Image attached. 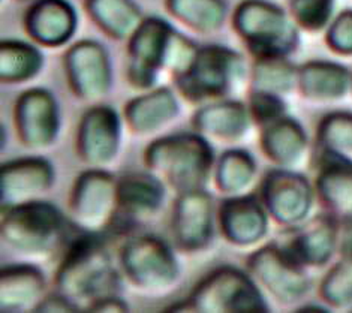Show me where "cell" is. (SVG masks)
Segmentation results:
<instances>
[{
	"label": "cell",
	"instance_id": "cell-7",
	"mask_svg": "<svg viewBox=\"0 0 352 313\" xmlns=\"http://www.w3.org/2000/svg\"><path fill=\"white\" fill-rule=\"evenodd\" d=\"M120 270L131 286L142 294L171 291L180 279V266L168 243L155 235L126 240L119 253Z\"/></svg>",
	"mask_w": 352,
	"mask_h": 313
},
{
	"label": "cell",
	"instance_id": "cell-5",
	"mask_svg": "<svg viewBox=\"0 0 352 313\" xmlns=\"http://www.w3.org/2000/svg\"><path fill=\"white\" fill-rule=\"evenodd\" d=\"M246 63L236 50L219 44L199 45L188 69L174 77L179 96L189 104L204 105L228 98L245 77Z\"/></svg>",
	"mask_w": 352,
	"mask_h": 313
},
{
	"label": "cell",
	"instance_id": "cell-35",
	"mask_svg": "<svg viewBox=\"0 0 352 313\" xmlns=\"http://www.w3.org/2000/svg\"><path fill=\"white\" fill-rule=\"evenodd\" d=\"M246 104L250 118H252V122L259 129L288 116V105L285 102V98L276 95V93L249 89Z\"/></svg>",
	"mask_w": 352,
	"mask_h": 313
},
{
	"label": "cell",
	"instance_id": "cell-26",
	"mask_svg": "<svg viewBox=\"0 0 352 313\" xmlns=\"http://www.w3.org/2000/svg\"><path fill=\"white\" fill-rule=\"evenodd\" d=\"M263 155L278 168H296L309 151V137L303 126L289 116L259 129Z\"/></svg>",
	"mask_w": 352,
	"mask_h": 313
},
{
	"label": "cell",
	"instance_id": "cell-18",
	"mask_svg": "<svg viewBox=\"0 0 352 313\" xmlns=\"http://www.w3.org/2000/svg\"><path fill=\"white\" fill-rule=\"evenodd\" d=\"M267 210L259 197L255 195H234L226 197L217 208L223 239L236 248H252L264 240L268 231Z\"/></svg>",
	"mask_w": 352,
	"mask_h": 313
},
{
	"label": "cell",
	"instance_id": "cell-34",
	"mask_svg": "<svg viewBox=\"0 0 352 313\" xmlns=\"http://www.w3.org/2000/svg\"><path fill=\"white\" fill-rule=\"evenodd\" d=\"M336 0H289V14L300 30L325 32L334 19Z\"/></svg>",
	"mask_w": 352,
	"mask_h": 313
},
{
	"label": "cell",
	"instance_id": "cell-12",
	"mask_svg": "<svg viewBox=\"0 0 352 313\" xmlns=\"http://www.w3.org/2000/svg\"><path fill=\"white\" fill-rule=\"evenodd\" d=\"M63 69L71 91L85 102H100L113 87L111 57L99 41L72 44L63 54Z\"/></svg>",
	"mask_w": 352,
	"mask_h": 313
},
{
	"label": "cell",
	"instance_id": "cell-17",
	"mask_svg": "<svg viewBox=\"0 0 352 313\" xmlns=\"http://www.w3.org/2000/svg\"><path fill=\"white\" fill-rule=\"evenodd\" d=\"M56 180L50 160L39 156L14 159L0 170V201L2 208L43 199Z\"/></svg>",
	"mask_w": 352,
	"mask_h": 313
},
{
	"label": "cell",
	"instance_id": "cell-21",
	"mask_svg": "<svg viewBox=\"0 0 352 313\" xmlns=\"http://www.w3.org/2000/svg\"><path fill=\"white\" fill-rule=\"evenodd\" d=\"M180 114L177 90L171 87H153L141 91L124 104L123 120L137 137H152L175 120Z\"/></svg>",
	"mask_w": 352,
	"mask_h": 313
},
{
	"label": "cell",
	"instance_id": "cell-9",
	"mask_svg": "<svg viewBox=\"0 0 352 313\" xmlns=\"http://www.w3.org/2000/svg\"><path fill=\"white\" fill-rule=\"evenodd\" d=\"M246 266L259 288L282 306L298 304L312 290L307 268L300 266L280 243H268L258 248L249 255Z\"/></svg>",
	"mask_w": 352,
	"mask_h": 313
},
{
	"label": "cell",
	"instance_id": "cell-16",
	"mask_svg": "<svg viewBox=\"0 0 352 313\" xmlns=\"http://www.w3.org/2000/svg\"><path fill=\"white\" fill-rule=\"evenodd\" d=\"M339 246V219L324 211L309 217L305 224L291 228L282 248L305 268H321L330 264Z\"/></svg>",
	"mask_w": 352,
	"mask_h": 313
},
{
	"label": "cell",
	"instance_id": "cell-28",
	"mask_svg": "<svg viewBox=\"0 0 352 313\" xmlns=\"http://www.w3.org/2000/svg\"><path fill=\"white\" fill-rule=\"evenodd\" d=\"M45 65L44 53L35 42L3 39L0 42V80L23 84L36 78Z\"/></svg>",
	"mask_w": 352,
	"mask_h": 313
},
{
	"label": "cell",
	"instance_id": "cell-25",
	"mask_svg": "<svg viewBox=\"0 0 352 313\" xmlns=\"http://www.w3.org/2000/svg\"><path fill=\"white\" fill-rule=\"evenodd\" d=\"M47 295V281L36 266L16 264L0 272V310L35 312Z\"/></svg>",
	"mask_w": 352,
	"mask_h": 313
},
{
	"label": "cell",
	"instance_id": "cell-27",
	"mask_svg": "<svg viewBox=\"0 0 352 313\" xmlns=\"http://www.w3.org/2000/svg\"><path fill=\"white\" fill-rule=\"evenodd\" d=\"M85 10L95 26L114 41H128L146 19L135 0H85Z\"/></svg>",
	"mask_w": 352,
	"mask_h": 313
},
{
	"label": "cell",
	"instance_id": "cell-33",
	"mask_svg": "<svg viewBox=\"0 0 352 313\" xmlns=\"http://www.w3.org/2000/svg\"><path fill=\"white\" fill-rule=\"evenodd\" d=\"M320 297L329 309H352V258L340 257L320 285Z\"/></svg>",
	"mask_w": 352,
	"mask_h": 313
},
{
	"label": "cell",
	"instance_id": "cell-3",
	"mask_svg": "<svg viewBox=\"0 0 352 313\" xmlns=\"http://www.w3.org/2000/svg\"><path fill=\"white\" fill-rule=\"evenodd\" d=\"M71 221L52 202L36 199L2 208V240L19 255L47 259L68 244Z\"/></svg>",
	"mask_w": 352,
	"mask_h": 313
},
{
	"label": "cell",
	"instance_id": "cell-10",
	"mask_svg": "<svg viewBox=\"0 0 352 313\" xmlns=\"http://www.w3.org/2000/svg\"><path fill=\"white\" fill-rule=\"evenodd\" d=\"M175 32L177 29L161 17H146L126 41V80L132 89L147 91L156 87L159 74L166 67Z\"/></svg>",
	"mask_w": 352,
	"mask_h": 313
},
{
	"label": "cell",
	"instance_id": "cell-23",
	"mask_svg": "<svg viewBox=\"0 0 352 313\" xmlns=\"http://www.w3.org/2000/svg\"><path fill=\"white\" fill-rule=\"evenodd\" d=\"M252 123L248 104L230 98L199 105L192 116V128L210 142H237Z\"/></svg>",
	"mask_w": 352,
	"mask_h": 313
},
{
	"label": "cell",
	"instance_id": "cell-2",
	"mask_svg": "<svg viewBox=\"0 0 352 313\" xmlns=\"http://www.w3.org/2000/svg\"><path fill=\"white\" fill-rule=\"evenodd\" d=\"M144 165L177 195L206 189L214 171L212 142L198 132H180L155 140L144 151Z\"/></svg>",
	"mask_w": 352,
	"mask_h": 313
},
{
	"label": "cell",
	"instance_id": "cell-32",
	"mask_svg": "<svg viewBox=\"0 0 352 313\" xmlns=\"http://www.w3.org/2000/svg\"><path fill=\"white\" fill-rule=\"evenodd\" d=\"M316 146L352 164V113L334 111L324 116L316 129Z\"/></svg>",
	"mask_w": 352,
	"mask_h": 313
},
{
	"label": "cell",
	"instance_id": "cell-36",
	"mask_svg": "<svg viewBox=\"0 0 352 313\" xmlns=\"http://www.w3.org/2000/svg\"><path fill=\"white\" fill-rule=\"evenodd\" d=\"M325 44L334 54L352 56V10H345L334 15L325 29Z\"/></svg>",
	"mask_w": 352,
	"mask_h": 313
},
{
	"label": "cell",
	"instance_id": "cell-37",
	"mask_svg": "<svg viewBox=\"0 0 352 313\" xmlns=\"http://www.w3.org/2000/svg\"><path fill=\"white\" fill-rule=\"evenodd\" d=\"M35 312H80L75 304L62 295L58 291L53 294H47L38 304Z\"/></svg>",
	"mask_w": 352,
	"mask_h": 313
},
{
	"label": "cell",
	"instance_id": "cell-22",
	"mask_svg": "<svg viewBox=\"0 0 352 313\" xmlns=\"http://www.w3.org/2000/svg\"><path fill=\"white\" fill-rule=\"evenodd\" d=\"M316 199L327 213L339 221L352 219V164L329 151L316 150L315 155Z\"/></svg>",
	"mask_w": 352,
	"mask_h": 313
},
{
	"label": "cell",
	"instance_id": "cell-19",
	"mask_svg": "<svg viewBox=\"0 0 352 313\" xmlns=\"http://www.w3.org/2000/svg\"><path fill=\"white\" fill-rule=\"evenodd\" d=\"M166 189L165 183L148 170L119 177V210L114 226L129 228L156 216L165 202Z\"/></svg>",
	"mask_w": 352,
	"mask_h": 313
},
{
	"label": "cell",
	"instance_id": "cell-4",
	"mask_svg": "<svg viewBox=\"0 0 352 313\" xmlns=\"http://www.w3.org/2000/svg\"><path fill=\"white\" fill-rule=\"evenodd\" d=\"M231 21L252 58L289 57L300 45V28L289 11L268 0H241Z\"/></svg>",
	"mask_w": 352,
	"mask_h": 313
},
{
	"label": "cell",
	"instance_id": "cell-30",
	"mask_svg": "<svg viewBox=\"0 0 352 313\" xmlns=\"http://www.w3.org/2000/svg\"><path fill=\"white\" fill-rule=\"evenodd\" d=\"M258 166L254 156L246 150L230 149L216 160L214 183L223 195H243L256 179Z\"/></svg>",
	"mask_w": 352,
	"mask_h": 313
},
{
	"label": "cell",
	"instance_id": "cell-6",
	"mask_svg": "<svg viewBox=\"0 0 352 313\" xmlns=\"http://www.w3.org/2000/svg\"><path fill=\"white\" fill-rule=\"evenodd\" d=\"M171 310L204 313L268 312L264 292L249 272L236 267H219L201 281L189 297Z\"/></svg>",
	"mask_w": 352,
	"mask_h": 313
},
{
	"label": "cell",
	"instance_id": "cell-13",
	"mask_svg": "<svg viewBox=\"0 0 352 313\" xmlns=\"http://www.w3.org/2000/svg\"><path fill=\"white\" fill-rule=\"evenodd\" d=\"M122 117L111 105L94 104L81 116L75 149L80 160L89 168H107L120 150Z\"/></svg>",
	"mask_w": 352,
	"mask_h": 313
},
{
	"label": "cell",
	"instance_id": "cell-15",
	"mask_svg": "<svg viewBox=\"0 0 352 313\" xmlns=\"http://www.w3.org/2000/svg\"><path fill=\"white\" fill-rule=\"evenodd\" d=\"M216 217L214 199L206 189L180 193L171 215L174 246L184 253L206 250L213 240Z\"/></svg>",
	"mask_w": 352,
	"mask_h": 313
},
{
	"label": "cell",
	"instance_id": "cell-14",
	"mask_svg": "<svg viewBox=\"0 0 352 313\" xmlns=\"http://www.w3.org/2000/svg\"><path fill=\"white\" fill-rule=\"evenodd\" d=\"M14 128L29 150H45L60 132V108L56 96L44 87L24 90L14 105Z\"/></svg>",
	"mask_w": 352,
	"mask_h": 313
},
{
	"label": "cell",
	"instance_id": "cell-11",
	"mask_svg": "<svg viewBox=\"0 0 352 313\" xmlns=\"http://www.w3.org/2000/svg\"><path fill=\"white\" fill-rule=\"evenodd\" d=\"M259 198L270 219L291 230L310 217L316 192L315 186L303 174L292 168L276 166L264 175Z\"/></svg>",
	"mask_w": 352,
	"mask_h": 313
},
{
	"label": "cell",
	"instance_id": "cell-31",
	"mask_svg": "<svg viewBox=\"0 0 352 313\" xmlns=\"http://www.w3.org/2000/svg\"><path fill=\"white\" fill-rule=\"evenodd\" d=\"M298 66L289 57L254 58L249 74V89L285 96L297 89Z\"/></svg>",
	"mask_w": 352,
	"mask_h": 313
},
{
	"label": "cell",
	"instance_id": "cell-20",
	"mask_svg": "<svg viewBox=\"0 0 352 313\" xmlns=\"http://www.w3.org/2000/svg\"><path fill=\"white\" fill-rule=\"evenodd\" d=\"M24 30L36 45L58 48L74 38L78 12L69 0H35L24 15Z\"/></svg>",
	"mask_w": 352,
	"mask_h": 313
},
{
	"label": "cell",
	"instance_id": "cell-24",
	"mask_svg": "<svg viewBox=\"0 0 352 313\" xmlns=\"http://www.w3.org/2000/svg\"><path fill=\"white\" fill-rule=\"evenodd\" d=\"M297 90L310 102H338L352 91V72L331 61H310L298 66Z\"/></svg>",
	"mask_w": 352,
	"mask_h": 313
},
{
	"label": "cell",
	"instance_id": "cell-1",
	"mask_svg": "<svg viewBox=\"0 0 352 313\" xmlns=\"http://www.w3.org/2000/svg\"><path fill=\"white\" fill-rule=\"evenodd\" d=\"M56 290L78 310L107 295L119 294L120 276L100 234L80 233L66 246L54 277Z\"/></svg>",
	"mask_w": 352,
	"mask_h": 313
},
{
	"label": "cell",
	"instance_id": "cell-38",
	"mask_svg": "<svg viewBox=\"0 0 352 313\" xmlns=\"http://www.w3.org/2000/svg\"><path fill=\"white\" fill-rule=\"evenodd\" d=\"M129 304L124 301L119 294L107 295L99 299L89 307L87 312H128Z\"/></svg>",
	"mask_w": 352,
	"mask_h": 313
},
{
	"label": "cell",
	"instance_id": "cell-39",
	"mask_svg": "<svg viewBox=\"0 0 352 313\" xmlns=\"http://www.w3.org/2000/svg\"><path fill=\"white\" fill-rule=\"evenodd\" d=\"M339 257L352 258V219L351 221H339Z\"/></svg>",
	"mask_w": 352,
	"mask_h": 313
},
{
	"label": "cell",
	"instance_id": "cell-29",
	"mask_svg": "<svg viewBox=\"0 0 352 313\" xmlns=\"http://www.w3.org/2000/svg\"><path fill=\"white\" fill-rule=\"evenodd\" d=\"M165 8L174 20L199 35L221 30L228 17L225 0H165Z\"/></svg>",
	"mask_w": 352,
	"mask_h": 313
},
{
	"label": "cell",
	"instance_id": "cell-40",
	"mask_svg": "<svg viewBox=\"0 0 352 313\" xmlns=\"http://www.w3.org/2000/svg\"><path fill=\"white\" fill-rule=\"evenodd\" d=\"M20 2H35V0H20Z\"/></svg>",
	"mask_w": 352,
	"mask_h": 313
},
{
	"label": "cell",
	"instance_id": "cell-8",
	"mask_svg": "<svg viewBox=\"0 0 352 313\" xmlns=\"http://www.w3.org/2000/svg\"><path fill=\"white\" fill-rule=\"evenodd\" d=\"M119 210V179L105 168H89L69 193V221L75 230L100 234L111 230Z\"/></svg>",
	"mask_w": 352,
	"mask_h": 313
}]
</instances>
